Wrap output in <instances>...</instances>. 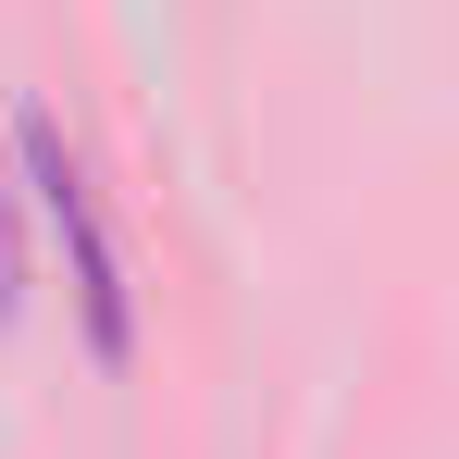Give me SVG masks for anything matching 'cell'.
Here are the masks:
<instances>
[{"instance_id":"6da1fadb","label":"cell","mask_w":459,"mask_h":459,"mask_svg":"<svg viewBox=\"0 0 459 459\" xmlns=\"http://www.w3.org/2000/svg\"><path fill=\"white\" fill-rule=\"evenodd\" d=\"M13 161H25V199H38V224L63 236V261H75L87 348H100V360H125V348H137V310H125V261H112V224H100V199H87L75 150L50 137V112H13Z\"/></svg>"},{"instance_id":"7a4b0ae2","label":"cell","mask_w":459,"mask_h":459,"mask_svg":"<svg viewBox=\"0 0 459 459\" xmlns=\"http://www.w3.org/2000/svg\"><path fill=\"white\" fill-rule=\"evenodd\" d=\"M25 310V236H13V186H0V323Z\"/></svg>"}]
</instances>
